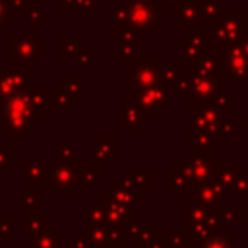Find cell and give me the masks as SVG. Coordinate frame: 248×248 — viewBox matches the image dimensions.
Returning <instances> with one entry per match:
<instances>
[{"label": "cell", "instance_id": "obj_14", "mask_svg": "<svg viewBox=\"0 0 248 248\" xmlns=\"http://www.w3.org/2000/svg\"><path fill=\"white\" fill-rule=\"evenodd\" d=\"M79 46H81V41H79V39H78V41H72V39H60V43H58V52H60V56L78 54Z\"/></svg>", "mask_w": 248, "mask_h": 248}, {"label": "cell", "instance_id": "obj_4", "mask_svg": "<svg viewBox=\"0 0 248 248\" xmlns=\"http://www.w3.org/2000/svg\"><path fill=\"white\" fill-rule=\"evenodd\" d=\"M128 78H130V91H138V89L155 85L159 78V70L153 66V60L143 58V60H136L134 64H130Z\"/></svg>", "mask_w": 248, "mask_h": 248}, {"label": "cell", "instance_id": "obj_16", "mask_svg": "<svg viewBox=\"0 0 248 248\" xmlns=\"http://www.w3.org/2000/svg\"><path fill=\"white\" fill-rule=\"evenodd\" d=\"M10 16H12V6L8 4V0H0V27H4Z\"/></svg>", "mask_w": 248, "mask_h": 248}, {"label": "cell", "instance_id": "obj_10", "mask_svg": "<svg viewBox=\"0 0 248 248\" xmlns=\"http://www.w3.org/2000/svg\"><path fill=\"white\" fill-rule=\"evenodd\" d=\"M23 172H25L27 180H31L35 186H46V165L27 161L23 165Z\"/></svg>", "mask_w": 248, "mask_h": 248}, {"label": "cell", "instance_id": "obj_7", "mask_svg": "<svg viewBox=\"0 0 248 248\" xmlns=\"http://www.w3.org/2000/svg\"><path fill=\"white\" fill-rule=\"evenodd\" d=\"M141 122H143V108H140V105L132 99L124 101L120 105V124L126 126L132 134V130L138 128Z\"/></svg>", "mask_w": 248, "mask_h": 248}, {"label": "cell", "instance_id": "obj_12", "mask_svg": "<svg viewBox=\"0 0 248 248\" xmlns=\"http://www.w3.org/2000/svg\"><path fill=\"white\" fill-rule=\"evenodd\" d=\"M78 169V180L79 184H87V186H99L101 184V174H99V169L93 167V165H79L76 167Z\"/></svg>", "mask_w": 248, "mask_h": 248}, {"label": "cell", "instance_id": "obj_6", "mask_svg": "<svg viewBox=\"0 0 248 248\" xmlns=\"http://www.w3.org/2000/svg\"><path fill=\"white\" fill-rule=\"evenodd\" d=\"M27 87V72L16 66H0V97H8Z\"/></svg>", "mask_w": 248, "mask_h": 248}, {"label": "cell", "instance_id": "obj_3", "mask_svg": "<svg viewBox=\"0 0 248 248\" xmlns=\"http://www.w3.org/2000/svg\"><path fill=\"white\" fill-rule=\"evenodd\" d=\"M78 169L70 163H56L46 165V186L54 188L58 196H72L78 188Z\"/></svg>", "mask_w": 248, "mask_h": 248}, {"label": "cell", "instance_id": "obj_9", "mask_svg": "<svg viewBox=\"0 0 248 248\" xmlns=\"http://www.w3.org/2000/svg\"><path fill=\"white\" fill-rule=\"evenodd\" d=\"M27 93H29V97H31V103H33V107H35L37 116H39V118L46 116V112H48V95H46V89L39 83V85L29 87Z\"/></svg>", "mask_w": 248, "mask_h": 248}, {"label": "cell", "instance_id": "obj_5", "mask_svg": "<svg viewBox=\"0 0 248 248\" xmlns=\"http://www.w3.org/2000/svg\"><path fill=\"white\" fill-rule=\"evenodd\" d=\"M126 17H128V25L136 31V33H140V35H143L145 33V29L151 25V21H153V6L147 2V0H130L128 4H126Z\"/></svg>", "mask_w": 248, "mask_h": 248}, {"label": "cell", "instance_id": "obj_11", "mask_svg": "<svg viewBox=\"0 0 248 248\" xmlns=\"http://www.w3.org/2000/svg\"><path fill=\"white\" fill-rule=\"evenodd\" d=\"M99 141L103 143V145H99L97 141H95V147H93V155H95V159L97 161H114L110 155H108V151H112V153H116V138H99Z\"/></svg>", "mask_w": 248, "mask_h": 248}, {"label": "cell", "instance_id": "obj_18", "mask_svg": "<svg viewBox=\"0 0 248 248\" xmlns=\"http://www.w3.org/2000/svg\"><path fill=\"white\" fill-rule=\"evenodd\" d=\"M58 157L66 163L68 159H72L74 157V145H60V149H58Z\"/></svg>", "mask_w": 248, "mask_h": 248}, {"label": "cell", "instance_id": "obj_13", "mask_svg": "<svg viewBox=\"0 0 248 248\" xmlns=\"http://www.w3.org/2000/svg\"><path fill=\"white\" fill-rule=\"evenodd\" d=\"M110 21H112V27L126 25V21H128V17H126V6L112 4V8H110Z\"/></svg>", "mask_w": 248, "mask_h": 248}, {"label": "cell", "instance_id": "obj_17", "mask_svg": "<svg viewBox=\"0 0 248 248\" xmlns=\"http://www.w3.org/2000/svg\"><path fill=\"white\" fill-rule=\"evenodd\" d=\"M10 161H12V151L8 145H0V167H4L6 170L10 169Z\"/></svg>", "mask_w": 248, "mask_h": 248}, {"label": "cell", "instance_id": "obj_19", "mask_svg": "<svg viewBox=\"0 0 248 248\" xmlns=\"http://www.w3.org/2000/svg\"><path fill=\"white\" fill-rule=\"evenodd\" d=\"M203 248H231L229 242H225L223 238H211L203 244Z\"/></svg>", "mask_w": 248, "mask_h": 248}, {"label": "cell", "instance_id": "obj_20", "mask_svg": "<svg viewBox=\"0 0 248 248\" xmlns=\"http://www.w3.org/2000/svg\"><path fill=\"white\" fill-rule=\"evenodd\" d=\"M68 248H91V244L87 242V238H85L83 234H79V236H76V240H74Z\"/></svg>", "mask_w": 248, "mask_h": 248}, {"label": "cell", "instance_id": "obj_1", "mask_svg": "<svg viewBox=\"0 0 248 248\" xmlns=\"http://www.w3.org/2000/svg\"><path fill=\"white\" fill-rule=\"evenodd\" d=\"M39 116L31 103L27 89L16 91L2 99L0 103V126L8 136L27 134L29 128L37 126Z\"/></svg>", "mask_w": 248, "mask_h": 248}, {"label": "cell", "instance_id": "obj_15", "mask_svg": "<svg viewBox=\"0 0 248 248\" xmlns=\"http://www.w3.org/2000/svg\"><path fill=\"white\" fill-rule=\"evenodd\" d=\"M12 236V217L2 215L0 217V240H10Z\"/></svg>", "mask_w": 248, "mask_h": 248}, {"label": "cell", "instance_id": "obj_2", "mask_svg": "<svg viewBox=\"0 0 248 248\" xmlns=\"http://www.w3.org/2000/svg\"><path fill=\"white\" fill-rule=\"evenodd\" d=\"M39 37L31 31H16L14 37L6 43V52L14 56L19 64H37L43 48H39Z\"/></svg>", "mask_w": 248, "mask_h": 248}, {"label": "cell", "instance_id": "obj_21", "mask_svg": "<svg viewBox=\"0 0 248 248\" xmlns=\"http://www.w3.org/2000/svg\"><path fill=\"white\" fill-rule=\"evenodd\" d=\"M58 248H64V246H58Z\"/></svg>", "mask_w": 248, "mask_h": 248}, {"label": "cell", "instance_id": "obj_8", "mask_svg": "<svg viewBox=\"0 0 248 248\" xmlns=\"http://www.w3.org/2000/svg\"><path fill=\"white\" fill-rule=\"evenodd\" d=\"M60 240H64V234H60L56 231V227L50 225L48 229H45V231H41L33 236L31 248H58Z\"/></svg>", "mask_w": 248, "mask_h": 248}]
</instances>
